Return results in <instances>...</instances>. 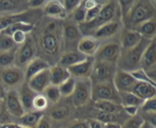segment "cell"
Returning <instances> with one entry per match:
<instances>
[{
  "label": "cell",
  "mask_w": 156,
  "mask_h": 128,
  "mask_svg": "<svg viewBox=\"0 0 156 128\" xmlns=\"http://www.w3.org/2000/svg\"><path fill=\"white\" fill-rule=\"evenodd\" d=\"M120 53L121 47L120 44L115 42H108L99 47L98 50L94 55V59L116 65Z\"/></svg>",
  "instance_id": "obj_10"
},
{
  "label": "cell",
  "mask_w": 156,
  "mask_h": 128,
  "mask_svg": "<svg viewBox=\"0 0 156 128\" xmlns=\"http://www.w3.org/2000/svg\"><path fill=\"white\" fill-rule=\"evenodd\" d=\"M36 95V93L34 92L29 87L27 82L24 81L21 84L20 93H18V96H19L20 101H21V103L24 111L31 112L33 110V101Z\"/></svg>",
  "instance_id": "obj_25"
},
{
  "label": "cell",
  "mask_w": 156,
  "mask_h": 128,
  "mask_svg": "<svg viewBox=\"0 0 156 128\" xmlns=\"http://www.w3.org/2000/svg\"><path fill=\"white\" fill-rule=\"evenodd\" d=\"M112 82L118 93H130L137 81L129 72L117 69Z\"/></svg>",
  "instance_id": "obj_14"
},
{
  "label": "cell",
  "mask_w": 156,
  "mask_h": 128,
  "mask_svg": "<svg viewBox=\"0 0 156 128\" xmlns=\"http://www.w3.org/2000/svg\"><path fill=\"white\" fill-rule=\"evenodd\" d=\"M86 59V56L82 55L77 50L67 51L62 55V56L59 59V62H58V65L65 68H68L69 67L79 63V62L85 60Z\"/></svg>",
  "instance_id": "obj_26"
},
{
  "label": "cell",
  "mask_w": 156,
  "mask_h": 128,
  "mask_svg": "<svg viewBox=\"0 0 156 128\" xmlns=\"http://www.w3.org/2000/svg\"><path fill=\"white\" fill-rule=\"evenodd\" d=\"M116 65L101 61L94 60L93 65V69L91 75L90 77L91 83H105L112 82L114 76L115 74Z\"/></svg>",
  "instance_id": "obj_7"
},
{
  "label": "cell",
  "mask_w": 156,
  "mask_h": 128,
  "mask_svg": "<svg viewBox=\"0 0 156 128\" xmlns=\"http://www.w3.org/2000/svg\"><path fill=\"white\" fill-rule=\"evenodd\" d=\"M36 45L31 36L27 37L25 42L21 45L15 53V62L18 68L26 66L31 60L35 58Z\"/></svg>",
  "instance_id": "obj_12"
},
{
  "label": "cell",
  "mask_w": 156,
  "mask_h": 128,
  "mask_svg": "<svg viewBox=\"0 0 156 128\" xmlns=\"http://www.w3.org/2000/svg\"><path fill=\"white\" fill-rule=\"evenodd\" d=\"M94 58L87 57L85 60L70 66L67 68L70 76L73 78L88 79L90 78L92 73Z\"/></svg>",
  "instance_id": "obj_15"
},
{
  "label": "cell",
  "mask_w": 156,
  "mask_h": 128,
  "mask_svg": "<svg viewBox=\"0 0 156 128\" xmlns=\"http://www.w3.org/2000/svg\"><path fill=\"white\" fill-rule=\"evenodd\" d=\"M105 128H121V125L117 123H109V124H105Z\"/></svg>",
  "instance_id": "obj_55"
},
{
  "label": "cell",
  "mask_w": 156,
  "mask_h": 128,
  "mask_svg": "<svg viewBox=\"0 0 156 128\" xmlns=\"http://www.w3.org/2000/svg\"><path fill=\"white\" fill-rule=\"evenodd\" d=\"M117 12V1H106L103 5L98 16L90 22L79 24V27L82 34L91 36L93 33L101 26L114 21Z\"/></svg>",
  "instance_id": "obj_4"
},
{
  "label": "cell",
  "mask_w": 156,
  "mask_h": 128,
  "mask_svg": "<svg viewBox=\"0 0 156 128\" xmlns=\"http://www.w3.org/2000/svg\"><path fill=\"white\" fill-rule=\"evenodd\" d=\"M69 128H89L88 123L85 120H76L72 122Z\"/></svg>",
  "instance_id": "obj_49"
},
{
  "label": "cell",
  "mask_w": 156,
  "mask_h": 128,
  "mask_svg": "<svg viewBox=\"0 0 156 128\" xmlns=\"http://www.w3.org/2000/svg\"><path fill=\"white\" fill-rule=\"evenodd\" d=\"M91 99L94 102L105 100L121 106L119 93L114 87L113 82L98 83L91 86Z\"/></svg>",
  "instance_id": "obj_6"
},
{
  "label": "cell",
  "mask_w": 156,
  "mask_h": 128,
  "mask_svg": "<svg viewBox=\"0 0 156 128\" xmlns=\"http://www.w3.org/2000/svg\"><path fill=\"white\" fill-rule=\"evenodd\" d=\"M47 2V1L44 0H30L27 1V7H30V9H40Z\"/></svg>",
  "instance_id": "obj_48"
},
{
  "label": "cell",
  "mask_w": 156,
  "mask_h": 128,
  "mask_svg": "<svg viewBox=\"0 0 156 128\" xmlns=\"http://www.w3.org/2000/svg\"><path fill=\"white\" fill-rule=\"evenodd\" d=\"M29 87L37 94H41L44 89L50 84L49 78V69L44 70L33 76L28 81H27Z\"/></svg>",
  "instance_id": "obj_18"
},
{
  "label": "cell",
  "mask_w": 156,
  "mask_h": 128,
  "mask_svg": "<svg viewBox=\"0 0 156 128\" xmlns=\"http://www.w3.org/2000/svg\"><path fill=\"white\" fill-rule=\"evenodd\" d=\"M151 41L152 40L143 38L140 43L133 48L127 50H121L120 56L116 64V67L118 68L117 69L126 72H131L141 68L140 61L142 56Z\"/></svg>",
  "instance_id": "obj_3"
},
{
  "label": "cell",
  "mask_w": 156,
  "mask_h": 128,
  "mask_svg": "<svg viewBox=\"0 0 156 128\" xmlns=\"http://www.w3.org/2000/svg\"><path fill=\"white\" fill-rule=\"evenodd\" d=\"M43 12L47 16L56 20L66 18L67 13L60 1H49L44 6Z\"/></svg>",
  "instance_id": "obj_21"
},
{
  "label": "cell",
  "mask_w": 156,
  "mask_h": 128,
  "mask_svg": "<svg viewBox=\"0 0 156 128\" xmlns=\"http://www.w3.org/2000/svg\"><path fill=\"white\" fill-rule=\"evenodd\" d=\"M35 128H51V124H50V120L46 117L43 116V118L40 120Z\"/></svg>",
  "instance_id": "obj_52"
},
{
  "label": "cell",
  "mask_w": 156,
  "mask_h": 128,
  "mask_svg": "<svg viewBox=\"0 0 156 128\" xmlns=\"http://www.w3.org/2000/svg\"><path fill=\"white\" fill-rule=\"evenodd\" d=\"M118 116L119 114H111L106 112H101V111L94 110V113L93 114L94 119L98 120L104 124H109V123H117L118 124Z\"/></svg>",
  "instance_id": "obj_34"
},
{
  "label": "cell",
  "mask_w": 156,
  "mask_h": 128,
  "mask_svg": "<svg viewBox=\"0 0 156 128\" xmlns=\"http://www.w3.org/2000/svg\"><path fill=\"white\" fill-rule=\"evenodd\" d=\"M11 37L12 38L14 42H15L16 45H22V44L25 42L26 39H27L26 33L22 31L15 32V33H14L12 35Z\"/></svg>",
  "instance_id": "obj_47"
},
{
  "label": "cell",
  "mask_w": 156,
  "mask_h": 128,
  "mask_svg": "<svg viewBox=\"0 0 156 128\" xmlns=\"http://www.w3.org/2000/svg\"><path fill=\"white\" fill-rule=\"evenodd\" d=\"M17 49L18 48L9 52H0V66L4 68L12 67V64L15 62V53H16Z\"/></svg>",
  "instance_id": "obj_35"
},
{
  "label": "cell",
  "mask_w": 156,
  "mask_h": 128,
  "mask_svg": "<svg viewBox=\"0 0 156 128\" xmlns=\"http://www.w3.org/2000/svg\"><path fill=\"white\" fill-rule=\"evenodd\" d=\"M144 122V118L140 115L137 114L135 116L130 117L126 121H125L121 125V128H140Z\"/></svg>",
  "instance_id": "obj_39"
},
{
  "label": "cell",
  "mask_w": 156,
  "mask_h": 128,
  "mask_svg": "<svg viewBox=\"0 0 156 128\" xmlns=\"http://www.w3.org/2000/svg\"><path fill=\"white\" fill-rule=\"evenodd\" d=\"M155 5L151 1H134L126 16L122 19L126 29L135 30L140 24L155 18Z\"/></svg>",
  "instance_id": "obj_2"
},
{
  "label": "cell",
  "mask_w": 156,
  "mask_h": 128,
  "mask_svg": "<svg viewBox=\"0 0 156 128\" xmlns=\"http://www.w3.org/2000/svg\"><path fill=\"white\" fill-rule=\"evenodd\" d=\"M70 77L71 76L67 68H63L58 64L49 68V78L51 85L58 86Z\"/></svg>",
  "instance_id": "obj_24"
},
{
  "label": "cell",
  "mask_w": 156,
  "mask_h": 128,
  "mask_svg": "<svg viewBox=\"0 0 156 128\" xmlns=\"http://www.w3.org/2000/svg\"><path fill=\"white\" fill-rule=\"evenodd\" d=\"M43 116H44V113L42 112L31 111V112H25L20 118V122H21L20 124L28 128L36 127L37 124L43 118Z\"/></svg>",
  "instance_id": "obj_29"
},
{
  "label": "cell",
  "mask_w": 156,
  "mask_h": 128,
  "mask_svg": "<svg viewBox=\"0 0 156 128\" xmlns=\"http://www.w3.org/2000/svg\"><path fill=\"white\" fill-rule=\"evenodd\" d=\"M48 100L44 94H37L33 101V109L42 112L48 107Z\"/></svg>",
  "instance_id": "obj_41"
},
{
  "label": "cell",
  "mask_w": 156,
  "mask_h": 128,
  "mask_svg": "<svg viewBox=\"0 0 156 128\" xmlns=\"http://www.w3.org/2000/svg\"><path fill=\"white\" fill-rule=\"evenodd\" d=\"M0 80L6 86L14 87L19 84H22L24 80V73L18 67H9L2 71L0 74Z\"/></svg>",
  "instance_id": "obj_13"
},
{
  "label": "cell",
  "mask_w": 156,
  "mask_h": 128,
  "mask_svg": "<svg viewBox=\"0 0 156 128\" xmlns=\"http://www.w3.org/2000/svg\"><path fill=\"white\" fill-rule=\"evenodd\" d=\"M119 29H120V23L117 20H114V21L98 28L91 34V36L98 40L107 39V38H110L115 35L118 32Z\"/></svg>",
  "instance_id": "obj_23"
},
{
  "label": "cell",
  "mask_w": 156,
  "mask_h": 128,
  "mask_svg": "<svg viewBox=\"0 0 156 128\" xmlns=\"http://www.w3.org/2000/svg\"><path fill=\"white\" fill-rule=\"evenodd\" d=\"M86 12L87 10L84 5V1H82L79 7L75 9L74 12L72 13L73 14V20L72 21H74L78 25L84 23L85 21Z\"/></svg>",
  "instance_id": "obj_37"
},
{
  "label": "cell",
  "mask_w": 156,
  "mask_h": 128,
  "mask_svg": "<svg viewBox=\"0 0 156 128\" xmlns=\"http://www.w3.org/2000/svg\"><path fill=\"white\" fill-rule=\"evenodd\" d=\"M44 95L47 99L48 102L57 103L60 100L61 95L57 86L50 84L44 91Z\"/></svg>",
  "instance_id": "obj_36"
},
{
  "label": "cell",
  "mask_w": 156,
  "mask_h": 128,
  "mask_svg": "<svg viewBox=\"0 0 156 128\" xmlns=\"http://www.w3.org/2000/svg\"><path fill=\"white\" fill-rule=\"evenodd\" d=\"M139 109H140V107L134 106H124V107H123V109L125 111V112L130 117L136 115L137 114H138Z\"/></svg>",
  "instance_id": "obj_50"
},
{
  "label": "cell",
  "mask_w": 156,
  "mask_h": 128,
  "mask_svg": "<svg viewBox=\"0 0 156 128\" xmlns=\"http://www.w3.org/2000/svg\"><path fill=\"white\" fill-rule=\"evenodd\" d=\"M134 30L138 32L143 39L152 40L155 38L156 34L155 18L142 23Z\"/></svg>",
  "instance_id": "obj_27"
},
{
  "label": "cell",
  "mask_w": 156,
  "mask_h": 128,
  "mask_svg": "<svg viewBox=\"0 0 156 128\" xmlns=\"http://www.w3.org/2000/svg\"><path fill=\"white\" fill-rule=\"evenodd\" d=\"M91 86L92 83L89 78L76 81L74 92L72 95L76 107H82L89 103L91 99Z\"/></svg>",
  "instance_id": "obj_8"
},
{
  "label": "cell",
  "mask_w": 156,
  "mask_h": 128,
  "mask_svg": "<svg viewBox=\"0 0 156 128\" xmlns=\"http://www.w3.org/2000/svg\"><path fill=\"white\" fill-rule=\"evenodd\" d=\"M133 2L134 1H133V0H120V1H118L117 3H118L119 7H120L122 19H123V18L126 16V14L128 13V12H129V9H130V8L132 7Z\"/></svg>",
  "instance_id": "obj_46"
},
{
  "label": "cell",
  "mask_w": 156,
  "mask_h": 128,
  "mask_svg": "<svg viewBox=\"0 0 156 128\" xmlns=\"http://www.w3.org/2000/svg\"><path fill=\"white\" fill-rule=\"evenodd\" d=\"M15 49H17L16 44L11 36L0 34V52H9Z\"/></svg>",
  "instance_id": "obj_40"
},
{
  "label": "cell",
  "mask_w": 156,
  "mask_h": 128,
  "mask_svg": "<svg viewBox=\"0 0 156 128\" xmlns=\"http://www.w3.org/2000/svg\"><path fill=\"white\" fill-rule=\"evenodd\" d=\"M140 67L148 74L149 78L155 82L156 42L155 38L151 41L142 56Z\"/></svg>",
  "instance_id": "obj_9"
},
{
  "label": "cell",
  "mask_w": 156,
  "mask_h": 128,
  "mask_svg": "<svg viewBox=\"0 0 156 128\" xmlns=\"http://www.w3.org/2000/svg\"><path fill=\"white\" fill-rule=\"evenodd\" d=\"M27 6V1L20 0H0V12H7L18 11V12H23Z\"/></svg>",
  "instance_id": "obj_28"
},
{
  "label": "cell",
  "mask_w": 156,
  "mask_h": 128,
  "mask_svg": "<svg viewBox=\"0 0 156 128\" xmlns=\"http://www.w3.org/2000/svg\"><path fill=\"white\" fill-rule=\"evenodd\" d=\"M87 121L88 123L89 128H105V124L104 123L94 119V118H90V119L87 120Z\"/></svg>",
  "instance_id": "obj_51"
},
{
  "label": "cell",
  "mask_w": 156,
  "mask_h": 128,
  "mask_svg": "<svg viewBox=\"0 0 156 128\" xmlns=\"http://www.w3.org/2000/svg\"><path fill=\"white\" fill-rule=\"evenodd\" d=\"M120 99V104L122 107L129 106H134L140 107L144 101L139 99L132 93H119Z\"/></svg>",
  "instance_id": "obj_32"
},
{
  "label": "cell",
  "mask_w": 156,
  "mask_h": 128,
  "mask_svg": "<svg viewBox=\"0 0 156 128\" xmlns=\"http://www.w3.org/2000/svg\"><path fill=\"white\" fill-rule=\"evenodd\" d=\"M140 128H155L154 127H152V125H151L150 124H149V123L147 122V121H145V122L143 123V124L142 125V127Z\"/></svg>",
  "instance_id": "obj_56"
},
{
  "label": "cell",
  "mask_w": 156,
  "mask_h": 128,
  "mask_svg": "<svg viewBox=\"0 0 156 128\" xmlns=\"http://www.w3.org/2000/svg\"><path fill=\"white\" fill-rule=\"evenodd\" d=\"M6 92L5 90V88L3 87L2 84L0 83V102L5 100V98Z\"/></svg>",
  "instance_id": "obj_54"
},
{
  "label": "cell",
  "mask_w": 156,
  "mask_h": 128,
  "mask_svg": "<svg viewBox=\"0 0 156 128\" xmlns=\"http://www.w3.org/2000/svg\"><path fill=\"white\" fill-rule=\"evenodd\" d=\"M76 80L75 78L70 77L66 80L61 83L58 86L59 93H60L61 97H69L73 95L74 92L75 86H76Z\"/></svg>",
  "instance_id": "obj_33"
},
{
  "label": "cell",
  "mask_w": 156,
  "mask_h": 128,
  "mask_svg": "<svg viewBox=\"0 0 156 128\" xmlns=\"http://www.w3.org/2000/svg\"><path fill=\"white\" fill-rule=\"evenodd\" d=\"M6 111L13 116L20 118L24 113L25 111L20 101L18 93L15 90L11 89L6 93L5 98Z\"/></svg>",
  "instance_id": "obj_16"
},
{
  "label": "cell",
  "mask_w": 156,
  "mask_h": 128,
  "mask_svg": "<svg viewBox=\"0 0 156 128\" xmlns=\"http://www.w3.org/2000/svg\"><path fill=\"white\" fill-rule=\"evenodd\" d=\"M129 73L136 81L143 82V83H148L156 86L155 82H154L153 80H151L149 77V76H148V74H146V71H145L144 70L142 69V68H139V69H136L135 70V71H133Z\"/></svg>",
  "instance_id": "obj_42"
},
{
  "label": "cell",
  "mask_w": 156,
  "mask_h": 128,
  "mask_svg": "<svg viewBox=\"0 0 156 128\" xmlns=\"http://www.w3.org/2000/svg\"><path fill=\"white\" fill-rule=\"evenodd\" d=\"M94 107L95 110L111 114H120L123 110V107L120 105L105 100L95 101L94 103Z\"/></svg>",
  "instance_id": "obj_30"
},
{
  "label": "cell",
  "mask_w": 156,
  "mask_h": 128,
  "mask_svg": "<svg viewBox=\"0 0 156 128\" xmlns=\"http://www.w3.org/2000/svg\"><path fill=\"white\" fill-rule=\"evenodd\" d=\"M96 2H97V4H96L95 6H94V7L88 9V10H87L85 22H90V21H91L92 20H94L99 14L102 6H103V5L106 2V1H105V2H101V3L99 2L98 1H96Z\"/></svg>",
  "instance_id": "obj_44"
},
{
  "label": "cell",
  "mask_w": 156,
  "mask_h": 128,
  "mask_svg": "<svg viewBox=\"0 0 156 128\" xmlns=\"http://www.w3.org/2000/svg\"><path fill=\"white\" fill-rule=\"evenodd\" d=\"M41 9H28L21 12L0 17V31L15 23H27L34 24L42 16Z\"/></svg>",
  "instance_id": "obj_5"
},
{
  "label": "cell",
  "mask_w": 156,
  "mask_h": 128,
  "mask_svg": "<svg viewBox=\"0 0 156 128\" xmlns=\"http://www.w3.org/2000/svg\"><path fill=\"white\" fill-rule=\"evenodd\" d=\"M50 65L48 62L44 59L40 57H36L30 61L26 65V71L24 73V80L28 81L33 76L36 75L38 73L50 68Z\"/></svg>",
  "instance_id": "obj_20"
},
{
  "label": "cell",
  "mask_w": 156,
  "mask_h": 128,
  "mask_svg": "<svg viewBox=\"0 0 156 128\" xmlns=\"http://www.w3.org/2000/svg\"><path fill=\"white\" fill-rule=\"evenodd\" d=\"M82 35L79 25L74 21H68L64 23L62 27V36L66 49V52L74 50L73 48L77 46L78 42L82 37Z\"/></svg>",
  "instance_id": "obj_11"
},
{
  "label": "cell",
  "mask_w": 156,
  "mask_h": 128,
  "mask_svg": "<svg viewBox=\"0 0 156 128\" xmlns=\"http://www.w3.org/2000/svg\"><path fill=\"white\" fill-rule=\"evenodd\" d=\"M0 128H28L22 126L21 124H14V123H9V124H4V125L0 126Z\"/></svg>",
  "instance_id": "obj_53"
},
{
  "label": "cell",
  "mask_w": 156,
  "mask_h": 128,
  "mask_svg": "<svg viewBox=\"0 0 156 128\" xmlns=\"http://www.w3.org/2000/svg\"><path fill=\"white\" fill-rule=\"evenodd\" d=\"M2 109V105H1V103H0V112H1Z\"/></svg>",
  "instance_id": "obj_57"
},
{
  "label": "cell",
  "mask_w": 156,
  "mask_h": 128,
  "mask_svg": "<svg viewBox=\"0 0 156 128\" xmlns=\"http://www.w3.org/2000/svg\"><path fill=\"white\" fill-rule=\"evenodd\" d=\"M130 93L136 96L139 99L143 101H145L149 99L155 97L156 88L155 85L137 81Z\"/></svg>",
  "instance_id": "obj_22"
},
{
  "label": "cell",
  "mask_w": 156,
  "mask_h": 128,
  "mask_svg": "<svg viewBox=\"0 0 156 128\" xmlns=\"http://www.w3.org/2000/svg\"><path fill=\"white\" fill-rule=\"evenodd\" d=\"M100 47V42L91 36H85L81 38L76 46V50L86 57H93Z\"/></svg>",
  "instance_id": "obj_17"
},
{
  "label": "cell",
  "mask_w": 156,
  "mask_h": 128,
  "mask_svg": "<svg viewBox=\"0 0 156 128\" xmlns=\"http://www.w3.org/2000/svg\"><path fill=\"white\" fill-rule=\"evenodd\" d=\"M34 28V24H27V23H15L12 25L9 26L6 28L3 29L0 31V34L5 35V36H12L14 33L18 31H22L25 33H28L31 32Z\"/></svg>",
  "instance_id": "obj_31"
},
{
  "label": "cell",
  "mask_w": 156,
  "mask_h": 128,
  "mask_svg": "<svg viewBox=\"0 0 156 128\" xmlns=\"http://www.w3.org/2000/svg\"><path fill=\"white\" fill-rule=\"evenodd\" d=\"M69 110L66 106H57L50 111V116L55 121H62L69 116Z\"/></svg>",
  "instance_id": "obj_38"
},
{
  "label": "cell",
  "mask_w": 156,
  "mask_h": 128,
  "mask_svg": "<svg viewBox=\"0 0 156 128\" xmlns=\"http://www.w3.org/2000/svg\"><path fill=\"white\" fill-rule=\"evenodd\" d=\"M62 28L56 21L45 23L39 37V45L44 54L55 57L60 50L62 44Z\"/></svg>",
  "instance_id": "obj_1"
},
{
  "label": "cell",
  "mask_w": 156,
  "mask_h": 128,
  "mask_svg": "<svg viewBox=\"0 0 156 128\" xmlns=\"http://www.w3.org/2000/svg\"><path fill=\"white\" fill-rule=\"evenodd\" d=\"M142 111L146 114H156L155 97L145 100L140 106Z\"/></svg>",
  "instance_id": "obj_43"
},
{
  "label": "cell",
  "mask_w": 156,
  "mask_h": 128,
  "mask_svg": "<svg viewBox=\"0 0 156 128\" xmlns=\"http://www.w3.org/2000/svg\"><path fill=\"white\" fill-rule=\"evenodd\" d=\"M60 2L67 14L73 13L75 9L77 8L82 2L80 0H64Z\"/></svg>",
  "instance_id": "obj_45"
},
{
  "label": "cell",
  "mask_w": 156,
  "mask_h": 128,
  "mask_svg": "<svg viewBox=\"0 0 156 128\" xmlns=\"http://www.w3.org/2000/svg\"><path fill=\"white\" fill-rule=\"evenodd\" d=\"M140 33L134 30L124 28L120 34V47L121 50H127L138 45L142 40Z\"/></svg>",
  "instance_id": "obj_19"
}]
</instances>
